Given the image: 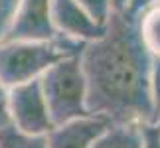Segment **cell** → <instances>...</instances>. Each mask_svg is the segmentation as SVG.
<instances>
[{
	"instance_id": "1",
	"label": "cell",
	"mask_w": 160,
	"mask_h": 148,
	"mask_svg": "<svg viewBox=\"0 0 160 148\" xmlns=\"http://www.w3.org/2000/svg\"><path fill=\"white\" fill-rule=\"evenodd\" d=\"M79 61L91 116L109 125L154 122L148 89L152 55L140 40L138 18L111 14L103 36L85 44Z\"/></svg>"
},
{
	"instance_id": "2",
	"label": "cell",
	"mask_w": 160,
	"mask_h": 148,
	"mask_svg": "<svg viewBox=\"0 0 160 148\" xmlns=\"http://www.w3.org/2000/svg\"><path fill=\"white\" fill-rule=\"evenodd\" d=\"M85 44L63 36L53 42H0V83L6 89L38 81L61 59L79 57Z\"/></svg>"
},
{
	"instance_id": "3",
	"label": "cell",
	"mask_w": 160,
	"mask_h": 148,
	"mask_svg": "<svg viewBox=\"0 0 160 148\" xmlns=\"http://www.w3.org/2000/svg\"><path fill=\"white\" fill-rule=\"evenodd\" d=\"M40 87L53 126L91 116L87 109V83L79 57H67L52 65L42 75Z\"/></svg>"
},
{
	"instance_id": "4",
	"label": "cell",
	"mask_w": 160,
	"mask_h": 148,
	"mask_svg": "<svg viewBox=\"0 0 160 148\" xmlns=\"http://www.w3.org/2000/svg\"><path fill=\"white\" fill-rule=\"evenodd\" d=\"M8 119L10 126L30 136H46L53 128L40 79L8 89Z\"/></svg>"
},
{
	"instance_id": "5",
	"label": "cell",
	"mask_w": 160,
	"mask_h": 148,
	"mask_svg": "<svg viewBox=\"0 0 160 148\" xmlns=\"http://www.w3.org/2000/svg\"><path fill=\"white\" fill-rule=\"evenodd\" d=\"M55 38L52 0H18L2 42H53Z\"/></svg>"
},
{
	"instance_id": "6",
	"label": "cell",
	"mask_w": 160,
	"mask_h": 148,
	"mask_svg": "<svg viewBox=\"0 0 160 148\" xmlns=\"http://www.w3.org/2000/svg\"><path fill=\"white\" fill-rule=\"evenodd\" d=\"M52 22L58 36L89 44L101 38L105 24H99L75 0H52Z\"/></svg>"
},
{
	"instance_id": "7",
	"label": "cell",
	"mask_w": 160,
	"mask_h": 148,
	"mask_svg": "<svg viewBox=\"0 0 160 148\" xmlns=\"http://www.w3.org/2000/svg\"><path fill=\"white\" fill-rule=\"evenodd\" d=\"M107 126L109 122H105L103 119L85 116V119L53 126L46 134V142L48 148H91Z\"/></svg>"
},
{
	"instance_id": "8",
	"label": "cell",
	"mask_w": 160,
	"mask_h": 148,
	"mask_svg": "<svg viewBox=\"0 0 160 148\" xmlns=\"http://www.w3.org/2000/svg\"><path fill=\"white\" fill-rule=\"evenodd\" d=\"M91 148H140V125H109Z\"/></svg>"
},
{
	"instance_id": "9",
	"label": "cell",
	"mask_w": 160,
	"mask_h": 148,
	"mask_svg": "<svg viewBox=\"0 0 160 148\" xmlns=\"http://www.w3.org/2000/svg\"><path fill=\"white\" fill-rule=\"evenodd\" d=\"M138 34L146 52L160 59V4L138 16Z\"/></svg>"
},
{
	"instance_id": "10",
	"label": "cell",
	"mask_w": 160,
	"mask_h": 148,
	"mask_svg": "<svg viewBox=\"0 0 160 148\" xmlns=\"http://www.w3.org/2000/svg\"><path fill=\"white\" fill-rule=\"evenodd\" d=\"M0 148H48L46 136H30L14 126L0 128Z\"/></svg>"
},
{
	"instance_id": "11",
	"label": "cell",
	"mask_w": 160,
	"mask_h": 148,
	"mask_svg": "<svg viewBox=\"0 0 160 148\" xmlns=\"http://www.w3.org/2000/svg\"><path fill=\"white\" fill-rule=\"evenodd\" d=\"M148 89H150V101H152L154 122H156V121H158V116H160V59H158V57H152Z\"/></svg>"
},
{
	"instance_id": "12",
	"label": "cell",
	"mask_w": 160,
	"mask_h": 148,
	"mask_svg": "<svg viewBox=\"0 0 160 148\" xmlns=\"http://www.w3.org/2000/svg\"><path fill=\"white\" fill-rule=\"evenodd\" d=\"M75 2L79 6H83V8L87 10L99 24H107L109 16H111L109 0H75Z\"/></svg>"
},
{
	"instance_id": "13",
	"label": "cell",
	"mask_w": 160,
	"mask_h": 148,
	"mask_svg": "<svg viewBox=\"0 0 160 148\" xmlns=\"http://www.w3.org/2000/svg\"><path fill=\"white\" fill-rule=\"evenodd\" d=\"M140 148H160V126L156 122L140 125Z\"/></svg>"
},
{
	"instance_id": "14",
	"label": "cell",
	"mask_w": 160,
	"mask_h": 148,
	"mask_svg": "<svg viewBox=\"0 0 160 148\" xmlns=\"http://www.w3.org/2000/svg\"><path fill=\"white\" fill-rule=\"evenodd\" d=\"M16 4H18V0H0V42L4 40V36L10 28Z\"/></svg>"
},
{
	"instance_id": "15",
	"label": "cell",
	"mask_w": 160,
	"mask_h": 148,
	"mask_svg": "<svg viewBox=\"0 0 160 148\" xmlns=\"http://www.w3.org/2000/svg\"><path fill=\"white\" fill-rule=\"evenodd\" d=\"M160 0H128V8H127V14H131L134 18H138L142 12H146L152 6H158Z\"/></svg>"
},
{
	"instance_id": "16",
	"label": "cell",
	"mask_w": 160,
	"mask_h": 148,
	"mask_svg": "<svg viewBox=\"0 0 160 148\" xmlns=\"http://www.w3.org/2000/svg\"><path fill=\"white\" fill-rule=\"evenodd\" d=\"M10 125L8 119V89L0 83V128H6Z\"/></svg>"
},
{
	"instance_id": "17",
	"label": "cell",
	"mask_w": 160,
	"mask_h": 148,
	"mask_svg": "<svg viewBox=\"0 0 160 148\" xmlns=\"http://www.w3.org/2000/svg\"><path fill=\"white\" fill-rule=\"evenodd\" d=\"M111 14H125L128 8V0H109Z\"/></svg>"
},
{
	"instance_id": "18",
	"label": "cell",
	"mask_w": 160,
	"mask_h": 148,
	"mask_svg": "<svg viewBox=\"0 0 160 148\" xmlns=\"http://www.w3.org/2000/svg\"><path fill=\"white\" fill-rule=\"evenodd\" d=\"M156 125H158V126H160V116H158V121H156Z\"/></svg>"
}]
</instances>
